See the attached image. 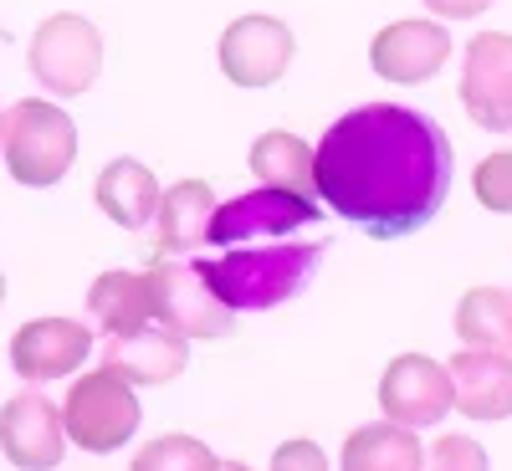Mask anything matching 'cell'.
Returning <instances> with one entry per match:
<instances>
[{"mask_svg": "<svg viewBox=\"0 0 512 471\" xmlns=\"http://www.w3.org/2000/svg\"><path fill=\"white\" fill-rule=\"evenodd\" d=\"M451 164L456 154L436 118L400 103H364L313 149V185L323 210H338L374 241H400L441 216Z\"/></svg>", "mask_w": 512, "mask_h": 471, "instance_id": "obj_1", "label": "cell"}, {"mask_svg": "<svg viewBox=\"0 0 512 471\" xmlns=\"http://www.w3.org/2000/svg\"><path fill=\"white\" fill-rule=\"evenodd\" d=\"M328 241H267V246H231L226 256H205L195 272L231 313H267L303 292L323 262Z\"/></svg>", "mask_w": 512, "mask_h": 471, "instance_id": "obj_2", "label": "cell"}, {"mask_svg": "<svg viewBox=\"0 0 512 471\" xmlns=\"http://www.w3.org/2000/svg\"><path fill=\"white\" fill-rule=\"evenodd\" d=\"M0 149H6V169L16 185L47 190L67 180L77 164V123L47 98H21L16 108H6Z\"/></svg>", "mask_w": 512, "mask_h": 471, "instance_id": "obj_3", "label": "cell"}, {"mask_svg": "<svg viewBox=\"0 0 512 471\" xmlns=\"http://www.w3.org/2000/svg\"><path fill=\"white\" fill-rule=\"evenodd\" d=\"M139 415H144L139 410V390L123 374H113V369H93V374L72 379V390L62 400L67 441L77 451H93V456H108V451L134 441Z\"/></svg>", "mask_w": 512, "mask_h": 471, "instance_id": "obj_4", "label": "cell"}, {"mask_svg": "<svg viewBox=\"0 0 512 471\" xmlns=\"http://www.w3.org/2000/svg\"><path fill=\"white\" fill-rule=\"evenodd\" d=\"M26 67L52 98H82L103 72V31L72 11L47 16L26 47Z\"/></svg>", "mask_w": 512, "mask_h": 471, "instance_id": "obj_5", "label": "cell"}, {"mask_svg": "<svg viewBox=\"0 0 512 471\" xmlns=\"http://www.w3.org/2000/svg\"><path fill=\"white\" fill-rule=\"evenodd\" d=\"M144 277H149V297H154V323L175 328L180 338H231L236 333V313L205 287L195 262L154 256Z\"/></svg>", "mask_w": 512, "mask_h": 471, "instance_id": "obj_6", "label": "cell"}, {"mask_svg": "<svg viewBox=\"0 0 512 471\" xmlns=\"http://www.w3.org/2000/svg\"><path fill=\"white\" fill-rule=\"evenodd\" d=\"M323 221V200L313 195H292V190H272V185H256L226 205H216L210 216V246H246V241H282L303 226Z\"/></svg>", "mask_w": 512, "mask_h": 471, "instance_id": "obj_7", "label": "cell"}, {"mask_svg": "<svg viewBox=\"0 0 512 471\" xmlns=\"http://www.w3.org/2000/svg\"><path fill=\"white\" fill-rule=\"evenodd\" d=\"M379 410L384 420L395 425H436L456 410V384H451V369L436 364L431 354H400L390 359V369L379 374Z\"/></svg>", "mask_w": 512, "mask_h": 471, "instance_id": "obj_8", "label": "cell"}, {"mask_svg": "<svg viewBox=\"0 0 512 471\" xmlns=\"http://www.w3.org/2000/svg\"><path fill=\"white\" fill-rule=\"evenodd\" d=\"M221 72L236 88H272V82L287 77L292 57H297V41L292 26L277 16H236L221 31Z\"/></svg>", "mask_w": 512, "mask_h": 471, "instance_id": "obj_9", "label": "cell"}, {"mask_svg": "<svg viewBox=\"0 0 512 471\" xmlns=\"http://www.w3.org/2000/svg\"><path fill=\"white\" fill-rule=\"evenodd\" d=\"M461 108L487 134L512 128V31H477L461 67Z\"/></svg>", "mask_w": 512, "mask_h": 471, "instance_id": "obj_10", "label": "cell"}, {"mask_svg": "<svg viewBox=\"0 0 512 471\" xmlns=\"http://www.w3.org/2000/svg\"><path fill=\"white\" fill-rule=\"evenodd\" d=\"M446 62H451V31L441 21H425V16L390 21L369 41V67L384 82H405V88L431 82Z\"/></svg>", "mask_w": 512, "mask_h": 471, "instance_id": "obj_11", "label": "cell"}, {"mask_svg": "<svg viewBox=\"0 0 512 471\" xmlns=\"http://www.w3.org/2000/svg\"><path fill=\"white\" fill-rule=\"evenodd\" d=\"M0 451L21 471H52L67 456V425H62V405H52L47 395L21 390L0 405Z\"/></svg>", "mask_w": 512, "mask_h": 471, "instance_id": "obj_12", "label": "cell"}, {"mask_svg": "<svg viewBox=\"0 0 512 471\" xmlns=\"http://www.w3.org/2000/svg\"><path fill=\"white\" fill-rule=\"evenodd\" d=\"M88 354H93V328H82L72 318H36V323L16 328V338H11V364L31 384L77 374L88 364Z\"/></svg>", "mask_w": 512, "mask_h": 471, "instance_id": "obj_13", "label": "cell"}, {"mask_svg": "<svg viewBox=\"0 0 512 471\" xmlns=\"http://www.w3.org/2000/svg\"><path fill=\"white\" fill-rule=\"evenodd\" d=\"M190 364V338H180L175 328L164 323H149L144 333H128V338H113L103 349V369L123 374L128 384H144V390H159V384L180 379Z\"/></svg>", "mask_w": 512, "mask_h": 471, "instance_id": "obj_14", "label": "cell"}, {"mask_svg": "<svg viewBox=\"0 0 512 471\" xmlns=\"http://www.w3.org/2000/svg\"><path fill=\"white\" fill-rule=\"evenodd\" d=\"M456 410L466 420H507L512 415V359L492 349H461L451 364Z\"/></svg>", "mask_w": 512, "mask_h": 471, "instance_id": "obj_15", "label": "cell"}, {"mask_svg": "<svg viewBox=\"0 0 512 471\" xmlns=\"http://www.w3.org/2000/svg\"><path fill=\"white\" fill-rule=\"evenodd\" d=\"M93 200H98V210H103L113 226L144 231V226L159 216L164 190H159V180H154L149 164H139V159H113V164H103V175H98V185H93Z\"/></svg>", "mask_w": 512, "mask_h": 471, "instance_id": "obj_16", "label": "cell"}, {"mask_svg": "<svg viewBox=\"0 0 512 471\" xmlns=\"http://www.w3.org/2000/svg\"><path fill=\"white\" fill-rule=\"evenodd\" d=\"M216 190L205 180H180L169 185L164 200H159V216H154V231H159V256H185L190 246H200L210 236V216H216Z\"/></svg>", "mask_w": 512, "mask_h": 471, "instance_id": "obj_17", "label": "cell"}, {"mask_svg": "<svg viewBox=\"0 0 512 471\" xmlns=\"http://www.w3.org/2000/svg\"><path fill=\"white\" fill-rule=\"evenodd\" d=\"M88 313L103 323L108 338H128L144 333L154 323V297H149V277L144 272H103L88 287Z\"/></svg>", "mask_w": 512, "mask_h": 471, "instance_id": "obj_18", "label": "cell"}, {"mask_svg": "<svg viewBox=\"0 0 512 471\" xmlns=\"http://www.w3.org/2000/svg\"><path fill=\"white\" fill-rule=\"evenodd\" d=\"M344 471H425V446L415 441L410 425L374 420L344 441Z\"/></svg>", "mask_w": 512, "mask_h": 471, "instance_id": "obj_19", "label": "cell"}, {"mask_svg": "<svg viewBox=\"0 0 512 471\" xmlns=\"http://www.w3.org/2000/svg\"><path fill=\"white\" fill-rule=\"evenodd\" d=\"M256 185H272V190H292V195H313L318 200V185H313V149L308 139L287 134V128H272L251 144L246 154Z\"/></svg>", "mask_w": 512, "mask_h": 471, "instance_id": "obj_20", "label": "cell"}, {"mask_svg": "<svg viewBox=\"0 0 512 471\" xmlns=\"http://www.w3.org/2000/svg\"><path fill=\"white\" fill-rule=\"evenodd\" d=\"M456 338L461 349H492L512 359V292L472 287L456 303Z\"/></svg>", "mask_w": 512, "mask_h": 471, "instance_id": "obj_21", "label": "cell"}, {"mask_svg": "<svg viewBox=\"0 0 512 471\" xmlns=\"http://www.w3.org/2000/svg\"><path fill=\"white\" fill-rule=\"evenodd\" d=\"M128 471H221V456L210 451L205 441H195V436H159V441H149L139 456H134V466Z\"/></svg>", "mask_w": 512, "mask_h": 471, "instance_id": "obj_22", "label": "cell"}, {"mask_svg": "<svg viewBox=\"0 0 512 471\" xmlns=\"http://www.w3.org/2000/svg\"><path fill=\"white\" fill-rule=\"evenodd\" d=\"M472 190L477 200L492 210V216H512V154L497 149L477 164V175H472Z\"/></svg>", "mask_w": 512, "mask_h": 471, "instance_id": "obj_23", "label": "cell"}, {"mask_svg": "<svg viewBox=\"0 0 512 471\" xmlns=\"http://www.w3.org/2000/svg\"><path fill=\"white\" fill-rule=\"evenodd\" d=\"M425 471H492L487 466V446L472 436H441L425 456Z\"/></svg>", "mask_w": 512, "mask_h": 471, "instance_id": "obj_24", "label": "cell"}, {"mask_svg": "<svg viewBox=\"0 0 512 471\" xmlns=\"http://www.w3.org/2000/svg\"><path fill=\"white\" fill-rule=\"evenodd\" d=\"M272 471H328V456H323V446L318 441H282L277 451H272Z\"/></svg>", "mask_w": 512, "mask_h": 471, "instance_id": "obj_25", "label": "cell"}, {"mask_svg": "<svg viewBox=\"0 0 512 471\" xmlns=\"http://www.w3.org/2000/svg\"><path fill=\"white\" fill-rule=\"evenodd\" d=\"M492 0H425V11L441 16V21H477Z\"/></svg>", "mask_w": 512, "mask_h": 471, "instance_id": "obj_26", "label": "cell"}, {"mask_svg": "<svg viewBox=\"0 0 512 471\" xmlns=\"http://www.w3.org/2000/svg\"><path fill=\"white\" fill-rule=\"evenodd\" d=\"M221 471H251L246 461H221Z\"/></svg>", "mask_w": 512, "mask_h": 471, "instance_id": "obj_27", "label": "cell"}, {"mask_svg": "<svg viewBox=\"0 0 512 471\" xmlns=\"http://www.w3.org/2000/svg\"><path fill=\"white\" fill-rule=\"evenodd\" d=\"M0 303H6V272H0Z\"/></svg>", "mask_w": 512, "mask_h": 471, "instance_id": "obj_28", "label": "cell"}, {"mask_svg": "<svg viewBox=\"0 0 512 471\" xmlns=\"http://www.w3.org/2000/svg\"><path fill=\"white\" fill-rule=\"evenodd\" d=\"M0 134H6V108H0Z\"/></svg>", "mask_w": 512, "mask_h": 471, "instance_id": "obj_29", "label": "cell"}]
</instances>
